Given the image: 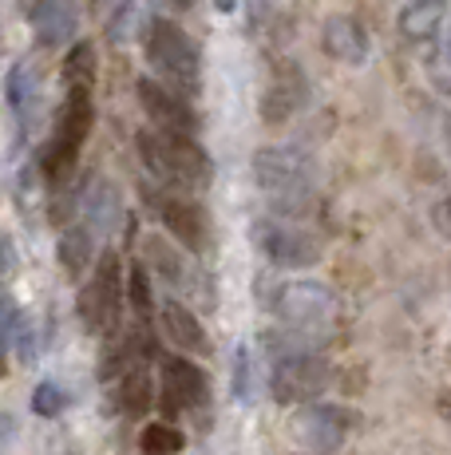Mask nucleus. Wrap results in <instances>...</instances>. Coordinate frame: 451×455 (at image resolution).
I'll return each mask as SVG.
<instances>
[{"instance_id":"obj_1","label":"nucleus","mask_w":451,"mask_h":455,"mask_svg":"<svg viewBox=\"0 0 451 455\" xmlns=\"http://www.w3.org/2000/svg\"><path fill=\"white\" fill-rule=\"evenodd\" d=\"M254 179L257 190L270 198L273 218H301L313 206L317 190V163L297 147H262L254 155Z\"/></svg>"},{"instance_id":"obj_2","label":"nucleus","mask_w":451,"mask_h":455,"mask_svg":"<svg viewBox=\"0 0 451 455\" xmlns=\"http://www.w3.org/2000/svg\"><path fill=\"white\" fill-rule=\"evenodd\" d=\"M138 155H143L146 171H151L167 190H206L214 179L210 155H206L194 139L143 127L138 131Z\"/></svg>"},{"instance_id":"obj_3","label":"nucleus","mask_w":451,"mask_h":455,"mask_svg":"<svg viewBox=\"0 0 451 455\" xmlns=\"http://www.w3.org/2000/svg\"><path fill=\"white\" fill-rule=\"evenodd\" d=\"M91 95H95V84H64V103H59L56 127H51V139L44 147V174L51 179V187H59L72 174V166L91 135V124H95Z\"/></svg>"},{"instance_id":"obj_4","label":"nucleus","mask_w":451,"mask_h":455,"mask_svg":"<svg viewBox=\"0 0 451 455\" xmlns=\"http://www.w3.org/2000/svg\"><path fill=\"white\" fill-rule=\"evenodd\" d=\"M143 52H146V64L159 76L154 84L170 87L175 95L198 92V84H202V56H198L194 40H190L175 20H151Z\"/></svg>"},{"instance_id":"obj_5","label":"nucleus","mask_w":451,"mask_h":455,"mask_svg":"<svg viewBox=\"0 0 451 455\" xmlns=\"http://www.w3.org/2000/svg\"><path fill=\"white\" fill-rule=\"evenodd\" d=\"M270 309L281 317L285 329L320 340L333 329V321L341 317V297L328 290L325 282H285L273 290Z\"/></svg>"},{"instance_id":"obj_6","label":"nucleus","mask_w":451,"mask_h":455,"mask_svg":"<svg viewBox=\"0 0 451 455\" xmlns=\"http://www.w3.org/2000/svg\"><path fill=\"white\" fill-rule=\"evenodd\" d=\"M119 317H123V269L107 250L80 290V321L91 337H111L119 329Z\"/></svg>"},{"instance_id":"obj_7","label":"nucleus","mask_w":451,"mask_h":455,"mask_svg":"<svg viewBox=\"0 0 451 455\" xmlns=\"http://www.w3.org/2000/svg\"><path fill=\"white\" fill-rule=\"evenodd\" d=\"M328 384H333V369L317 353H285L273 361V372H270V392L277 404L285 408L313 404V400L328 392Z\"/></svg>"},{"instance_id":"obj_8","label":"nucleus","mask_w":451,"mask_h":455,"mask_svg":"<svg viewBox=\"0 0 451 455\" xmlns=\"http://www.w3.org/2000/svg\"><path fill=\"white\" fill-rule=\"evenodd\" d=\"M159 404L167 416H182V412H198L210 400V380L186 356H162L159 364Z\"/></svg>"},{"instance_id":"obj_9","label":"nucleus","mask_w":451,"mask_h":455,"mask_svg":"<svg viewBox=\"0 0 451 455\" xmlns=\"http://www.w3.org/2000/svg\"><path fill=\"white\" fill-rule=\"evenodd\" d=\"M146 206H151V214L159 218L162 226H167V234L175 242H182L190 253H198V250H206V242H210V230H206V214L198 210L190 198H182L178 190H154V187H146Z\"/></svg>"},{"instance_id":"obj_10","label":"nucleus","mask_w":451,"mask_h":455,"mask_svg":"<svg viewBox=\"0 0 451 455\" xmlns=\"http://www.w3.org/2000/svg\"><path fill=\"white\" fill-rule=\"evenodd\" d=\"M257 246L281 269H309L320 261V242L301 226L285 222V218H265L257 226Z\"/></svg>"},{"instance_id":"obj_11","label":"nucleus","mask_w":451,"mask_h":455,"mask_svg":"<svg viewBox=\"0 0 451 455\" xmlns=\"http://www.w3.org/2000/svg\"><path fill=\"white\" fill-rule=\"evenodd\" d=\"M135 95H138V108H143V116L151 119L154 131L194 139L198 119H194V111H190V103L182 100V95H175L170 87H162V84H154L151 76H143V80L135 84Z\"/></svg>"},{"instance_id":"obj_12","label":"nucleus","mask_w":451,"mask_h":455,"mask_svg":"<svg viewBox=\"0 0 451 455\" xmlns=\"http://www.w3.org/2000/svg\"><path fill=\"white\" fill-rule=\"evenodd\" d=\"M159 329L182 356H210V332L198 321V313L186 309L178 297H167L159 305Z\"/></svg>"},{"instance_id":"obj_13","label":"nucleus","mask_w":451,"mask_h":455,"mask_svg":"<svg viewBox=\"0 0 451 455\" xmlns=\"http://www.w3.org/2000/svg\"><path fill=\"white\" fill-rule=\"evenodd\" d=\"M349 427H352L349 408L313 404L309 412H301V440L317 451H336L344 440H349Z\"/></svg>"},{"instance_id":"obj_14","label":"nucleus","mask_w":451,"mask_h":455,"mask_svg":"<svg viewBox=\"0 0 451 455\" xmlns=\"http://www.w3.org/2000/svg\"><path fill=\"white\" fill-rule=\"evenodd\" d=\"M4 103L16 116L20 131H32V124H36V116H40V72H36L32 60H20V64L8 68Z\"/></svg>"},{"instance_id":"obj_15","label":"nucleus","mask_w":451,"mask_h":455,"mask_svg":"<svg viewBox=\"0 0 451 455\" xmlns=\"http://www.w3.org/2000/svg\"><path fill=\"white\" fill-rule=\"evenodd\" d=\"M75 28H80V8L75 0H36L32 8V32L44 48H64L72 44Z\"/></svg>"},{"instance_id":"obj_16","label":"nucleus","mask_w":451,"mask_h":455,"mask_svg":"<svg viewBox=\"0 0 451 455\" xmlns=\"http://www.w3.org/2000/svg\"><path fill=\"white\" fill-rule=\"evenodd\" d=\"M146 266H151L154 277H159L162 285H170V290H178V293L198 290L190 261L182 258L175 246H167V238H146Z\"/></svg>"},{"instance_id":"obj_17","label":"nucleus","mask_w":451,"mask_h":455,"mask_svg":"<svg viewBox=\"0 0 451 455\" xmlns=\"http://www.w3.org/2000/svg\"><path fill=\"white\" fill-rule=\"evenodd\" d=\"M444 16H447V0H407L400 8V36L412 44H431L444 32Z\"/></svg>"},{"instance_id":"obj_18","label":"nucleus","mask_w":451,"mask_h":455,"mask_svg":"<svg viewBox=\"0 0 451 455\" xmlns=\"http://www.w3.org/2000/svg\"><path fill=\"white\" fill-rule=\"evenodd\" d=\"M320 44L328 48V56L344 60V64H364L368 60V32L349 16H333L320 32Z\"/></svg>"},{"instance_id":"obj_19","label":"nucleus","mask_w":451,"mask_h":455,"mask_svg":"<svg viewBox=\"0 0 451 455\" xmlns=\"http://www.w3.org/2000/svg\"><path fill=\"white\" fill-rule=\"evenodd\" d=\"M95 258V238L88 226H67L59 234V266H64L67 277H83Z\"/></svg>"},{"instance_id":"obj_20","label":"nucleus","mask_w":451,"mask_h":455,"mask_svg":"<svg viewBox=\"0 0 451 455\" xmlns=\"http://www.w3.org/2000/svg\"><path fill=\"white\" fill-rule=\"evenodd\" d=\"M83 218H88V230H91V238L95 234H107L111 226H115V218H119V195L107 187V179H99L95 187H88V195H83Z\"/></svg>"},{"instance_id":"obj_21","label":"nucleus","mask_w":451,"mask_h":455,"mask_svg":"<svg viewBox=\"0 0 451 455\" xmlns=\"http://www.w3.org/2000/svg\"><path fill=\"white\" fill-rule=\"evenodd\" d=\"M111 384H115V404L123 408V412L143 416L146 408H151V376H146V364H135V369H127Z\"/></svg>"},{"instance_id":"obj_22","label":"nucleus","mask_w":451,"mask_h":455,"mask_svg":"<svg viewBox=\"0 0 451 455\" xmlns=\"http://www.w3.org/2000/svg\"><path fill=\"white\" fill-rule=\"evenodd\" d=\"M254 384H257L254 348L238 345V353H233V396H238L241 404H249V400H254Z\"/></svg>"},{"instance_id":"obj_23","label":"nucleus","mask_w":451,"mask_h":455,"mask_svg":"<svg viewBox=\"0 0 451 455\" xmlns=\"http://www.w3.org/2000/svg\"><path fill=\"white\" fill-rule=\"evenodd\" d=\"M123 282H127V297H131L135 317L146 321V317L154 313V293H151V277H146V266H138V261H135V266L127 269Z\"/></svg>"},{"instance_id":"obj_24","label":"nucleus","mask_w":451,"mask_h":455,"mask_svg":"<svg viewBox=\"0 0 451 455\" xmlns=\"http://www.w3.org/2000/svg\"><path fill=\"white\" fill-rule=\"evenodd\" d=\"M146 455H178L182 451V432L170 424H146L143 435H138Z\"/></svg>"},{"instance_id":"obj_25","label":"nucleus","mask_w":451,"mask_h":455,"mask_svg":"<svg viewBox=\"0 0 451 455\" xmlns=\"http://www.w3.org/2000/svg\"><path fill=\"white\" fill-rule=\"evenodd\" d=\"M64 408H67V392L59 388L56 380H40L36 388H32V412H36V416L56 419Z\"/></svg>"},{"instance_id":"obj_26","label":"nucleus","mask_w":451,"mask_h":455,"mask_svg":"<svg viewBox=\"0 0 451 455\" xmlns=\"http://www.w3.org/2000/svg\"><path fill=\"white\" fill-rule=\"evenodd\" d=\"M24 337V325H20V313L8 297H0V372H4V361H8V348Z\"/></svg>"},{"instance_id":"obj_27","label":"nucleus","mask_w":451,"mask_h":455,"mask_svg":"<svg viewBox=\"0 0 451 455\" xmlns=\"http://www.w3.org/2000/svg\"><path fill=\"white\" fill-rule=\"evenodd\" d=\"M8 274H12V242L0 234V285L8 282Z\"/></svg>"},{"instance_id":"obj_28","label":"nucleus","mask_w":451,"mask_h":455,"mask_svg":"<svg viewBox=\"0 0 451 455\" xmlns=\"http://www.w3.org/2000/svg\"><path fill=\"white\" fill-rule=\"evenodd\" d=\"M170 4H175V8H178V12H186V8H194V4H198V0H170Z\"/></svg>"}]
</instances>
